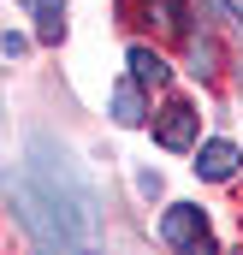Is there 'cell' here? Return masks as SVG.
<instances>
[{
  "instance_id": "obj_3",
  "label": "cell",
  "mask_w": 243,
  "mask_h": 255,
  "mask_svg": "<svg viewBox=\"0 0 243 255\" xmlns=\"http://www.w3.org/2000/svg\"><path fill=\"white\" fill-rule=\"evenodd\" d=\"M154 142H160V148H196V107H190V101H172V107L154 119Z\"/></svg>"
},
{
  "instance_id": "obj_4",
  "label": "cell",
  "mask_w": 243,
  "mask_h": 255,
  "mask_svg": "<svg viewBox=\"0 0 243 255\" xmlns=\"http://www.w3.org/2000/svg\"><path fill=\"white\" fill-rule=\"evenodd\" d=\"M238 142H226V136H214V142H202V148H196V172H202V178H232V172H238Z\"/></svg>"
},
{
  "instance_id": "obj_6",
  "label": "cell",
  "mask_w": 243,
  "mask_h": 255,
  "mask_svg": "<svg viewBox=\"0 0 243 255\" xmlns=\"http://www.w3.org/2000/svg\"><path fill=\"white\" fill-rule=\"evenodd\" d=\"M113 119L119 125H142V89H136V77L113 89Z\"/></svg>"
},
{
  "instance_id": "obj_2",
  "label": "cell",
  "mask_w": 243,
  "mask_h": 255,
  "mask_svg": "<svg viewBox=\"0 0 243 255\" xmlns=\"http://www.w3.org/2000/svg\"><path fill=\"white\" fill-rule=\"evenodd\" d=\"M160 238H166L172 250L202 255V250H208V220H202V208H190V202L166 208V220H160Z\"/></svg>"
},
{
  "instance_id": "obj_5",
  "label": "cell",
  "mask_w": 243,
  "mask_h": 255,
  "mask_svg": "<svg viewBox=\"0 0 243 255\" xmlns=\"http://www.w3.org/2000/svg\"><path fill=\"white\" fill-rule=\"evenodd\" d=\"M124 65H130V77H136L142 89H166V83H172V65L160 60L154 48H142V42H136V48L124 54Z\"/></svg>"
},
{
  "instance_id": "obj_7",
  "label": "cell",
  "mask_w": 243,
  "mask_h": 255,
  "mask_svg": "<svg viewBox=\"0 0 243 255\" xmlns=\"http://www.w3.org/2000/svg\"><path fill=\"white\" fill-rule=\"evenodd\" d=\"M36 36H42V42H60L65 36V6L60 0H42V6H36Z\"/></svg>"
},
{
  "instance_id": "obj_1",
  "label": "cell",
  "mask_w": 243,
  "mask_h": 255,
  "mask_svg": "<svg viewBox=\"0 0 243 255\" xmlns=\"http://www.w3.org/2000/svg\"><path fill=\"white\" fill-rule=\"evenodd\" d=\"M18 220L30 226V238L42 250H89L95 244V190L48 136L30 142L24 184H18Z\"/></svg>"
}]
</instances>
